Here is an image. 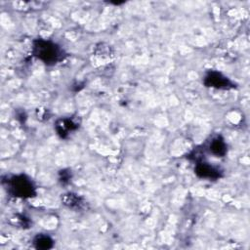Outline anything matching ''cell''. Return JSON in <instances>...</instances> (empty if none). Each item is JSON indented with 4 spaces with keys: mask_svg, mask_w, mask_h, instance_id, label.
<instances>
[{
    "mask_svg": "<svg viewBox=\"0 0 250 250\" xmlns=\"http://www.w3.org/2000/svg\"><path fill=\"white\" fill-rule=\"evenodd\" d=\"M7 192L15 197L29 198L36 194V187L33 181L26 175H11L3 180Z\"/></svg>",
    "mask_w": 250,
    "mask_h": 250,
    "instance_id": "obj_1",
    "label": "cell"
},
{
    "mask_svg": "<svg viewBox=\"0 0 250 250\" xmlns=\"http://www.w3.org/2000/svg\"><path fill=\"white\" fill-rule=\"evenodd\" d=\"M32 52L37 59L46 64H55L64 57L63 50L57 43L45 39L34 40Z\"/></svg>",
    "mask_w": 250,
    "mask_h": 250,
    "instance_id": "obj_2",
    "label": "cell"
},
{
    "mask_svg": "<svg viewBox=\"0 0 250 250\" xmlns=\"http://www.w3.org/2000/svg\"><path fill=\"white\" fill-rule=\"evenodd\" d=\"M203 83L207 87L217 89H229L233 88V83L224 74L216 70H210L206 73L203 79Z\"/></svg>",
    "mask_w": 250,
    "mask_h": 250,
    "instance_id": "obj_3",
    "label": "cell"
},
{
    "mask_svg": "<svg viewBox=\"0 0 250 250\" xmlns=\"http://www.w3.org/2000/svg\"><path fill=\"white\" fill-rule=\"evenodd\" d=\"M194 172L199 178H202V179L215 180V179H218L221 177V172L217 167H215L207 162H204V161L196 162Z\"/></svg>",
    "mask_w": 250,
    "mask_h": 250,
    "instance_id": "obj_4",
    "label": "cell"
},
{
    "mask_svg": "<svg viewBox=\"0 0 250 250\" xmlns=\"http://www.w3.org/2000/svg\"><path fill=\"white\" fill-rule=\"evenodd\" d=\"M79 127V123L76 122L73 118L69 117H64V118H60L57 120L55 129L57 131V134L61 138H66L70 132L75 131Z\"/></svg>",
    "mask_w": 250,
    "mask_h": 250,
    "instance_id": "obj_5",
    "label": "cell"
},
{
    "mask_svg": "<svg viewBox=\"0 0 250 250\" xmlns=\"http://www.w3.org/2000/svg\"><path fill=\"white\" fill-rule=\"evenodd\" d=\"M208 149L210 153L218 157H223L227 153V144L221 136H216L213 137L209 142Z\"/></svg>",
    "mask_w": 250,
    "mask_h": 250,
    "instance_id": "obj_6",
    "label": "cell"
},
{
    "mask_svg": "<svg viewBox=\"0 0 250 250\" xmlns=\"http://www.w3.org/2000/svg\"><path fill=\"white\" fill-rule=\"evenodd\" d=\"M62 203L67 206L68 208H71V209H81L84 207L85 205V201L84 199L79 196L78 194L76 193H73V192H67V193H64L62 196Z\"/></svg>",
    "mask_w": 250,
    "mask_h": 250,
    "instance_id": "obj_7",
    "label": "cell"
},
{
    "mask_svg": "<svg viewBox=\"0 0 250 250\" xmlns=\"http://www.w3.org/2000/svg\"><path fill=\"white\" fill-rule=\"evenodd\" d=\"M33 244H34V247L36 249L46 250V249H50V248L53 247L54 240L48 234L38 233L33 238Z\"/></svg>",
    "mask_w": 250,
    "mask_h": 250,
    "instance_id": "obj_8",
    "label": "cell"
}]
</instances>
